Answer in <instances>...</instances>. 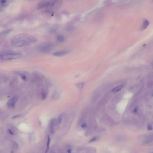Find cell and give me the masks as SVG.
<instances>
[{
	"mask_svg": "<svg viewBox=\"0 0 153 153\" xmlns=\"http://www.w3.org/2000/svg\"><path fill=\"white\" fill-rule=\"evenodd\" d=\"M71 150L70 149H68V150H67V152L68 153H71Z\"/></svg>",
	"mask_w": 153,
	"mask_h": 153,
	"instance_id": "2e32d148",
	"label": "cell"
},
{
	"mask_svg": "<svg viewBox=\"0 0 153 153\" xmlns=\"http://www.w3.org/2000/svg\"><path fill=\"white\" fill-rule=\"evenodd\" d=\"M50 136H48V138H47V141L46 144V151H45V153H47L49 150L50 149Z\"/></svg>",
	"mask_w": 153,
	"mask_h": 153,
	"instance_id": "30bf717a",
	"label": "cell"
},
{
	"mask_svg": "<svg viewBox=\"0 0 153 153\" xmlns=\"http://www.w3.org/2000/svg\"><path fill=\"white\" fill-rule=\"evenodd\" d=\"M148 130H152V127L151 126V125L149 124L148 126Z\"/></svg>",
	"mask_w": 153,
	"mask_h": 153,
	"instance_id": "9a60e30c",
	"label": "cell"
},
{
	"mask_svg": "<svg viewBox=\"0 0 153 153\" xmlns=\"http://www.w3.org/2000/svg\"><path fill=\"white\" fill-rule=\"evenodd\" d=\"M57 40L59 42H63L65 40V38L62 35H58L57 37Z\"/></svg>",
	"mask_w": 153,
	"mask_h": 153,
	"instance_id": "8fae6325",
	"label": "cell"
},
{
	"mask_svg": "<svg viewBox=\"0 0 153 153\" xmlns=\"http://www.w3.org/2000/svg\"><path fill=\"white\" fill-rule=\"evenodd\" d=\"M49 5V2H42L38 4V5L37 6V9H41L44 7H48Z\"/></svg>",
	"mask_w": 153,
	"mask_h": 153,
	"instance_id": "52a82bcc",
	"label": "cell"
},
{
	"mask_svg": "<svg viewBox=\"0 0 153 153\" xmlns=\"http://www.w3.org/2000/svg\"><path fill=\"white\" fill-rule=\"evenodd\" d=\"M96 137H93V138H92L91 140H90V142H93V141H96Z\"/></svg>",
	"mask_w": 153,
	"mask_h": 153,
	"instance_id": "4fadbf2b",
	"label": "cell"
},
{
	"mask_svg": "<svg viewBox=\"0 0 153 153\" xmlns=\"http://www.w3.org/2000/svg\"><path fill=\"white\" fill-rule=\"evenodd\" d=\"M13 146L14 148H18L19 147L18 144L16 142H13Z\"/></svg>",
	"mask_w": 153,
	"mask_h": 153,
	"instance_id": "7c38bea8",
	"label": "cell"
},
{
	"mask_svg": "<svg viewBox=\"0 0 153 153\" xmlns=\"http://www.w3.org/2000/svg\"><path fill=\"white\" fill-rule=\"evenodd\" d=\"M18 98L14 96L11 98L7 103V106L10 108H13L17 103Z\"/></svg>",
	"mask_w": 153,
	"mask_h": 153,
	"instance_id": "277c9868",
	"label": "cell"
},
{
	"mask_svg": "<svg viewBox=\"0 0 153 153\" xmlns=\"http://www.w3.org/2000/svg\"><path fill=\"white\" fill-rule=\"evenodd\" d=\"M54 47V46L53 43H45L40 45L39 47V49L42 53H48L53 50Z\"/></svg>",
	"mask_w": 153,
	"mask_h": 153,
	"instance_id": "3957f363",
	"label": "cell"
},
{
	"mask_svg": "<svg viewBox=\"0 0 153 153\" xmlns=\"http://www.w3.org/2000/svg\"><path fill=\"white\" fill-rule=\"evenodd\" d=\"M37 41L34 37L22 34L13 37L10 40V44L13 47H21L35 43Z\"/></svg>",
	"mask_w": 153,
	"mask_h": 153,
	"instance_id": "6da1fadb",
	"label": "cell"
},
{
	"mask_svg": "<svg viewBox=\"0 0 153 153\" xmlns=\"http://www.w3.org/2000/svg\"><path fill=\"white\" fill-rule=\"evenodd\" d=\"M9 133H10V134L13 135V133H12V132L10 130H9Z\"/></svg>",
	"mask_w": 153,
	"mask_h": 153,
	"instance_id": "e0dca14e",
	"label": "cell"
},
{
	"mask_svg": "<svg viewBox=\"0 0 153 153\" xmlns=\"http://www.w3.org/2000/svg\"><path fill=\"white\" fill-rule=\"evenodd\" d=\"M22 54L16 51H7L1 53L0 56V60L3 61H10L20 58Z\"/></svg>",
	"mask_w": 153,
	"mask_h": 153,
	"instance_id": "7a4b0ae2",
	"label": "cell"
},
{
	"mask_svg": "<svg viewBox=\"0 0 153 153\" xmlns=\"http://www.w3.org/2000/svg\"><path fill=\"white\" fill-rule=\"evenodd\" d=\"M152 67H153V65H152Z\"/></svg>",
	"mask_w": 153,
	"mask_h": 153,
	"instance_id": "ac0fdd59",
	"label": "cell"
},
{
	"mask_svg": "<svg viewBox=\"0 0 153 153\" xmlns=\"http://www.w3.org/2000/svg\"><path fill=\"white\" fill-rule=\"evenodd\" d=\"M68 53H69V52L68 51L62 50V51H57L54 53H53V55L55 57H62L64 55H67Z\"/></svg>",
	"mask_w": 153,
	"mask_h": 153,
	"instance_id": "8992f818",
	"label": "cell"
},
{
	"mask_svg": "<svg viewBox=\"0 0 153 153\" xmlns=\"http://www.w3.org/2000/svg\"><path fill=\"white\" fill-rule=\"evenodd\" d=\"M6 1V0H0V4L1 5H4Z\"/></svg>",
	"mask_w": 153,
	"mask_h": 153,
	"instance_id": "5bb4252c",
	"label": "cell"
},
{
	"mask_svg": "<svg viewBox=\"0 0 153 153\" xmlns=\"http://www.w3.org/2000/svg\"><path fill=\"white\" fill-rule=\"evenodd\" d=\"M56 124V119H53L50 122V131L51 133H54L55 131V126Z\"/></svg>",
	"mask_w": 153,
	"mask_h": 153,
	"instance_id": "5b68a950",
	"label": "cell"
},
{
	"mask_svg": "<svg viewBox=\"0 0 153 153\" xmlns=\"http://www.w3.org/2000/svg\"><path fill=\"white\" fill-rule=\"evenodd\" d=\"M123 85H121L115 87L114 88L113 90H112V92L115 93H116L117 92H119L120 90L123 88Z\"/></svg>",
	"mask_w": 153,
	"mask_h": 153,
	"instance_id": "9c48e42d",
	"label": "cell"
},
{
	"mask_svg": "<svg viewBox=\"0 0 153 153\" xmlns=\"http://www.w3.org/2000/svg\"><path fill=\"white\" fill-rule=\"evenodd\" d=\"M150 24V22L147 20H145L143 22L142 27H141V30H142L146 29L147 27L149 26Z\"/></svg>",
	"mask_w": 153,
	"mask_h": 153,
	"instance_id": "ba28073f",
	"label": "cell"
}]
</instances>
